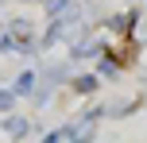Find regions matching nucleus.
Returning a JSON list of instances; mask_svg holds the SVG:
<instances>
[{
	"mask_svg": "<svg viewBox=\"0 0 147 143\" xmlns=\"http://www.w3.org/2000/svg\"><path fill=\"white\" fill-rule=\"evenodd\" d=\"M74 89H78V93H93V89H97V77H78Z\"/></svg>",
	"mask_w": 147,
	"mask_h": 143,
	"instance_id": "obj_1",
	"label": "nucleus"
},
{
	"mask_svg": "<svg viewBox=\"0 0 147 143\" xmlns=\"http://www.w3.org/2000/svg\"><path fill=\"white\" fill-rule=\"evenodd\" d=\"M31 85H35V77H31V74H23L20 81H16V93H31Z\"/></svg>",
	"mask_w": 147,
	"mask_h": 143,
	"instance_id": "obj_2",
	"label": "nucleus"
},
{
	"mask_svg": "<svg viewBox=\"0 0 147 143\" xmlns=\"http://www.w3.org/2000/svg\"><path fill=\"white\" fill-rule=\"evenodd\" d=\"M8 105H12V97H8V93H0V112H4Z\"/></svg>",
	"mask_w": 147,
	"mask_h": 143,
	"instance_id": "obj_3",
	"label": "nucleus"
},
{
	"mask_svg": "<svg viewBox=\"0 0 147 143\" xmlns=\"http://www.w3.org/2000/svg\"><path fill=\"white\" fill-rule=\"evenodd\" d=\"M43 143H58V136H47V139H43Z\"/></svg>",
	"mask_w": 147,
	"mask_h": 143,
	"instance_id": "obj_4",
	"label": "nucleus"
}]
</instances>
